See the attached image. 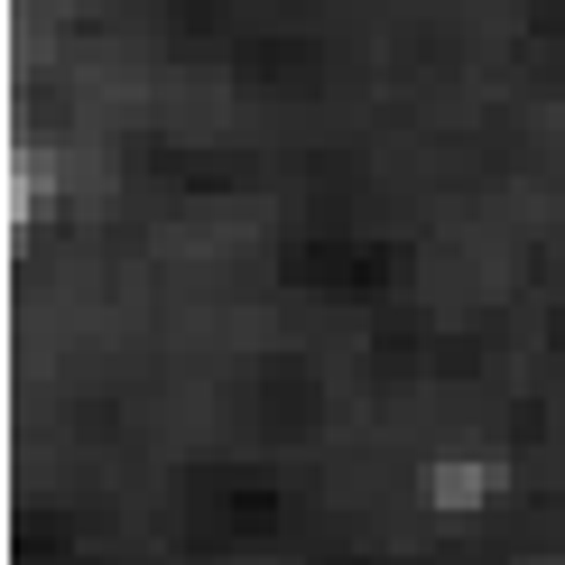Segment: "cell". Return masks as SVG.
Here are the masks:
<instances>
[{"label": "cell", "mask_w": 565, "mask_h": 565, "mask_svg": "<svg viewBox=\"0 0 565 565\" xmlns=\"http://www.w3.org/2000/svg\"><path fill=\"white\" fill-rule=\"evenodd\" d=\"M427 491H436V510H473L482 491H501V463H436Z\"/></svg>", "instance_id": "1"}]
</instances>
